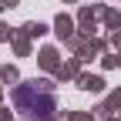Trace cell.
Masks as SVG:
<instances>
[{"instance_id":"6da1fadb","label":"cell","mask_w":121,"mask_h":121,"mask_svg":"<svg viewBox=\"0 0 121 121\" xmlns=\"http://www.w3.org/2000/svg\"><path fill=\"white\" fill-rule=\"evenodd\" d=\"M54 104H57V98H54V87L47 81H27V84H20L13 91V108H17L20 118H27V121L47 118L54 111Z\"/></svg>"}]
</instances>
